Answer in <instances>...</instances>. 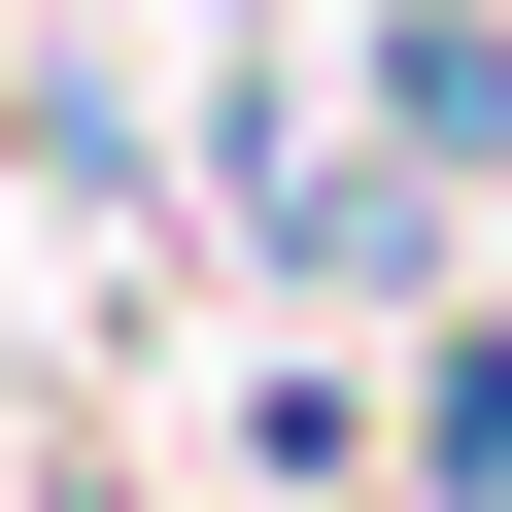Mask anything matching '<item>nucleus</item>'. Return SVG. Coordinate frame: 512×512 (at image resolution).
I'll use <instances>...</instances> for the list:
<instances>
[{"instance_id": "1", "label": "nucleus", "mask_w": 512, "mask_h": 512, "mask_svg": "<svg viewBox=\"0 0 512 512\" xmlns=\"http://www.w3.org/2000/svg\"><path fill=\"white\" fill-rule=\"evenodd\" d=\"M478 137H512V35H478V0H376V171H410V205H444V171H478Z\"/></svg>"}, {"instance_id": "2", "label": "nucleus", "mask_w": 512, "mask_h": 512, "mask_svg": "<svg viewBox=\"0 0 512 512\" xmlns=\"http://www.w3.org/2000/svg\"><path fill=\"white\" fill-rule=\"evenodd\" d=\"M410 478H444V512H512V342H444V376H410Z\"/></svg>"}]
</instances>
